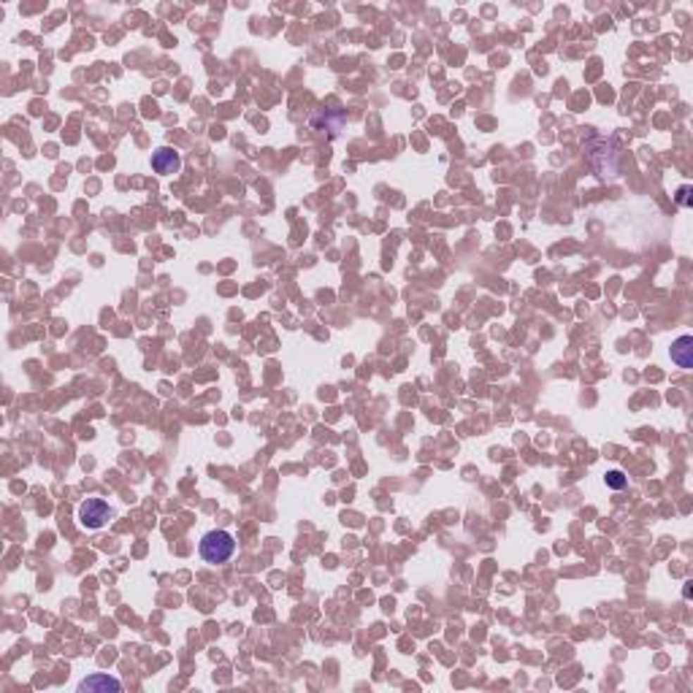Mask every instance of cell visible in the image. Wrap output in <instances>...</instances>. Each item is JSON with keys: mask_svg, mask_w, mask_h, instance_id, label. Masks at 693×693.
Returning <instances> with one entry per match:
<instances>
[{"mask_svg": "<svg viewBox=\"0 0 693 693\" xmlns=\"http://www.w3.org/2000/svg\"><path fill=\"white\" fill-rule=\"evenodd\" d=\"M236 553V539L227 531H208L201 539V558L206 563H227Z\"/></svg>", "mask_w": 693, "mask_h": 693, "instance_id": "obj_1", "label": "cell"}, {"mask_svg": "<svg viewBox=\"0 0 693 693\" xmlns=\"http://www.w3.org/2000/svg\"><path fill=\"white\" fill-rule=\"evenodd\" d=\"M625 482H628V480H625L623 471H618V468H615V471H606V485L612 487V490H623Z\"/></svg>", "mask_w": 693, "mask_h": 693, "instance_id": "obj_6", "label": "cell"}, {"mask_svg": "<svg viewBox=\"0 0 693 693\" xmlns=\"http://www.w3.org/2000/svg\"><path fill=\"white\" fill-rule=\"evenodd\" d=\"M688 195H691V187L685 185V187H680V192H677V201H680L682 206H691V198H688Z\"/></svg>", "mask_w": 693, "mask_h": 693, "instance_id": "obj_7", "label": "cell"}, {"mask_svg": "<svg viewBox=\"0 0 693 693\" xmlns=\"http://www.w3.org/2000/svg\"><path fill=\"white\" fill-rule=\"evenodd\" d=\"M672 361L680 368H693V336L685 333L672 344Z\"/></svg>", "mask_w": 693, "mask_h": 693, "instance_id": "obj_5", "label": "cell"}, {"mask_svg": "<svg viewBox=\"0 0 693 693\" xmlns=\"http://www.w3.org/2000/svg\"><path fill=\"white\" fill-rule=\"evenodd\" d=\"M79 691L82 693H108V691H122V682L117 677H108V675H92L82 680L79 682Z\"/></svg>", "mask_w": 693, "mask_h": 693, "instance_id": "obj_3", "label": "cell"}, {"mask_svg": "<svg viewBox=\"0 0 693 693\" xmlns=\"http://www.w3.org/2000/svg\"><path fill=\"white\" fill-rule=\"evenodd\" d=\"M111 518V509H108V504L104 499H87L82 506H79V523L89 528V531H98V528H104L106 520Z\"/></svg>", "mask_w": 693, "mask_h": 693, "instance_id": "obj_2", "label": "cell"}, {"mask_svg": "<svg viewBox=\"0 0 693 693\" xmlns=\"http://www.w3.org/2000/svg\"><path fill=\"white\" fill-rule=\"evenodd\" d=\"M152 168L157 173H176L182 168V160H179V155L173 149L163 146V149H157L155 155H152Z\"/></svg>", "mask_w": 693, "mask_h": 693, "instance_id": "obj_4", "label": "cell"}]
</instances>
